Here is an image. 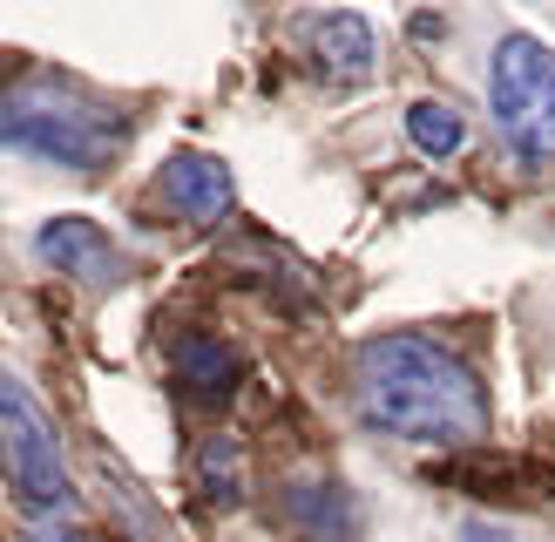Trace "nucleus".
I'll return each mask as SVG.
<instances>
[{
    "instance_id": "nucleus-2",
    "label": "nucleus",
    "mask_w": 555,
    "mask_h": 542,
    "mask_svg": "<svg viewBox=\"0 0 555 542\" xmlns=\"http://www.w3.org/2000/svg\"><path fill=\"white\" fill-rule=\"evenodd\" d=\"M0 143L62 170H102L129 143V116L116 102L89 95L62 75H21L0 81Z\"/></svg>"
},
{
    "instance_id": "nucleus-7",
    "label": "nucleus",
    "mask_w": 555,
    "mask_h": 542,
    "mask_svg": "<svg viewBox=\"0 0 555 542\" xmlns=\"http://www.w3.org/2000/svg\"><path fill=\"white\" fill-rule=\"evenodd\" d=\"M163 190L183 204L190 224H217V217L231 210V170L217 156H204V150H177L170 170H163Z\"/></svg>"
},
{
    "instance_id": "nucleus-5",
    "label": "nucleus",
    "mask_w": 555,
    "mask_h": 542,
    "mask_svg": "<svg viewBox=\"0 0 555 542\" xmlns=\"http://www.w3.org/2000/svg\"><path fill=\"white\" fill-rule=\"evenodd\" d=\"M305 54H312V68L325 81H339V89H352V81H366L373 62H379V41H373V27L366 14H352V8H332L319 21H305Z\"/></svg>"
},
{
    "instance_id": "nucleus-6",
    "label": "nucleus",
    "mask_w": 555,
    "mask_h": 542,
    "mask_svg": "<svg viewBox=\"0 0 555 542\" xmlns=\"http://www.w3.org/2000/svg\"><path fill=\"white\" fill-rule=\"evenodd\" d=\"M35 251L54 271H75V279H89V285L116 279V244H108V231L89 224V217H48L41 237H35Z\"/></svg>"
},
{
    "instance_id": "nucleus-9",
    "label": "nucleus",
    "mask_w": 555,
    "mask_h": 542,
    "mask_svg": "<svg viewBox=\"0 0 555 542\" xmlns=\"http://www.w3.org/2000/svg\"><path fill=\"white\" fill-rule=\"evenodd\" d=\"M406 136H413V150H421V156H454L467 143L461 116H454V108H440V102H413L406 108Z\"/></svg>"
},
{
    "instance_id": "nucleus-4",
    "label": "nucleus",
    "mask_w": 555,
    "mask_h": 542,
    "mask_svg": "<svg viewBox=\"0 0 555 542\" xmlns=\"http://www.w3.org/2000/svg\"><path fill=\"white\" fill-rule=\"evenodd\" d=\"M494 129L515 143L521 163H555V48L535 35H502L488 62Z\"/></svg>"
},
{
    "instance_id": "nucleus-8",
    "label": "nucleus",
    "mask_w": 555,
    "mask_h": 542,
    "mask_svg": "<svg viewBox=\"0 0 555 542\" xmlns=\"http://www.w3.org/2000/svg\"><path fill=\"white\" fill-rule=\"evenodd\" d=\"M170 366H177L190 400H231V387H237V352L224 339H210V333H183Z\"/></svg>"
},
{
    "instance_id": "nucleus-10",
    "label": "nucleus",
    "mask_w": 555,
    "mask_h": 542,
    "mask_svg": "<svg viewBox=\"0 0 555 542\" xmlns=\"http://www.w3.org/2000/svg\"><path fill=\"white\" fill-rule=\"evenodd\" d=\"M27 542H102L89 529H27Z\"/></svg>"
},
{
    "instance_id": "nucleus-3",
    "label": "nucleus",
    "mask_w": 555,
    "mask_h": 542,
    "mask_svg": "<svg viewBox=\"0 0 555 542\" xmlns=\"http://www.w3.org/2000/svg\"><path fill=\"white\" fill-rule=\"evenodd\" d=\"M0 475H8L14 502L48 522V515L68 508V454H62V434H54L48 406L35 400L21 373L0 366Z\"/></svg>"
},
{
    "instance_id": "nucleus-1",
    "label": "nucleus",
    "mask_w": 555,
    "mask_h": 542,
    "mask_svg": "<svg viewBox=\"0 0 555 542\" xmlns=\"http://www.w3.org/2000/svg\"><path fill=\"white\" fill-rule=\"evenodd\" d=\"M359 414L400 441L475 448L488 434V393L448 346L421 333H379L359 346Z\"/></svg>"
}]
</instances>
